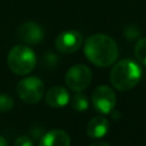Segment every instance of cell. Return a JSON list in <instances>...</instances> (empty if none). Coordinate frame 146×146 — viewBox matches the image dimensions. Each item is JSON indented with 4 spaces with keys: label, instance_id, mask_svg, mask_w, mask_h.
<instances>
[{
    "label": "cell",
    "instance_id": "7a4b0ae2",
    "mask_svg": "<svg viewBox=\"0 0 146 146\" xmlns=\"http://www.w3.org/2000/svg\"><path fill=\"white\" fill-rule=\"evenodd\" d=\"M141 78L140 66L131 59H122L117 62L111 71V82L113 87L120 91L132 89Z\"/></svg>",
    "mask_w": 146,
    "mask_h": 146
},
{
    "label": "cell",
    "instance_id": "4fadbf2b",
    "mask_svg": "<svg viewBox=\"0 0 146 146\" xmlns=\"http://www.w3.org/2000/svg\"><path fill=\"white\" fill-rule=\"evenodd\" d=\"M135 56L140 64L146 65V38H141L137 41L135 46Z\"/></svg>",
    "mask_w": 146,
    "mask_h": 146
},
{
    "label": "cell",
    "instance_id": "e0dca14e",
    "mask_svg": "<svg viewBox=\"0 0 146 146\" xmlns=\"http://www.w3.org/2000/svg\"><path fill=\"white\" fill-rule=\"evenodd\" d=\"M0 146H8L7 140H6L5 137H2V136H0Z\"/></svg>",
    "mask_w": 146,
    "mask_h": 146
},
{
    "label": "cell",
    "instance_id": "5bb4252c",
    "mask_svg": "<svg viewBox=\"0 0 146 146\" xmlns=\"http://www.w3.org/2000/svg\"><path fill=\"white\" fill-rule=\"evenodd\" d=\"M14 106V99L7 94H0V112H9Z\"/></svg>",
    "mask_w": 146,
    "mask_h": 146
},
{
    "label": "cell",
    "instance_id": "3957f363",
    "mask_svg": "<svg viewBox=\"0 0 146 146\" xmlns=\"http://www.w3.org/2000/svg\"><path fill=\"white\" fill-rule=\"evenodd\" d=\"M7 63L11 72L17 75L29 74L36 64V57L34 51L27 46L18 44L10 49Z\"/></svg>",
    "mask_w": 146,
    "mask_h": 146
},
{
    "label": "cell",
    "instance_id": "8992f818",
    "mask_svg": "<svg viewBox=\"0 0 146 146\" xmlns=\"http://www.w3.org/2000/svg\"><path fill=\"white\" fill-rule=\"evenodd\" d=\"M91 103L97 112L102 114H108L116 105L115 92L107 86H99L92 92Z\"/></svg>",
    "mask_w": 146,
    "mask_h": 146
},
{
    "label": "cell",
    "instance_id": "277c9868",
    "mask_svg": "<svg viewBox=\"0 0 146 146\" xmlns=\"http://www.w3.org/2000/svg\"><path fill=\"white\" fill-rule=\"evenodd\" d=\"M16 90L23 102L27 104H35L41 100L44 94V84L36 76H27L18 82Z\"/></svg>",
    "mask_w": 146,
    "mask_h": 146
},
{
    "label": "cell",
    "instance_id": "8fae6325",
    "mask_svg": "<svg viewBox=\"0 0 146 146\" xmlns=\"http://www.w3.org/2000/svg\"><path fill=\"white\" fill-rule=\"evenodd\" d=\"M108 130H110V122L104 116L92 117L87 125V135L94 139L104 137L108 132Z\"/></svg>",
    "mask_w": 146,
    "mask_h": 146
},
{
    "label": "cell",
    "instance_id": "5b68a950",
    "mask_svg": "<svg viewBox=\"0 0 146 146\" xmlns=\"http://www.w3.org/2000/svg\"><path fill=\"white\" fill-rule=\"evenodd\" d=\"M92 73L90 68L83 64H76L68 68L65 75V82L67 87L73 91L84 90L91 82Z\"/></svg>",
    "mask_w": 146,
    "mask_h": 146
},
{
    "label": "cell",
    "instance_id": "30bf717a",
    "mask_svg": "<svg viewBox=\"0 0 146 146\" xmlns=\"http://www.w3.org/2000/svg\"><path fill=\"white\" fill-rule=\"evenodd\" d=\"M71 139L68 135L60 129H54L44 133L39 146H70Z\"/></svg>",
    "mask_w": 146,
    "mask_h": 146
},
{
    "label": "cell",
    "instance_id": "6da1fadb",
    "mask_svg": "<svg viewBox=\"0 0 146 146\" xmlns=\"http://www.w3.org/2000/svg\"><path fill=\"white\" fill-rule=\"evenodd\" d=\"M84 55L89 62L99 67H107L115 63L119 56L116 42L106 34H94L84 42Z\"/></svg>",
    "mask_w": 146,
    "mask_h": 146
},
{
    "label": "cell",
    "instance_id": "9c48e42d",
    "mask_svg": "<svg viewBox=\"0 0 146 146\" xmlns=\"http://www.w3.org/2000/svg\"><path fill=\"white\" fill-rule=\"evenodd\" d=\"M70 100H71L70 92L64 87L56 86V87L50 88L46 92V103L50 107L60 108V107L67 105Z\"/></svg>",
    "mask_w": 146,
    "mask_h": 146
},
{
    "label": "cell",
    "instance_id": "ba28073f",
    "mask_svg": "<svg viewBox=\"0 0 146 146\" xmlns=\"http://www.w3.org/2000/svg\"><path fill=\"white\" fill-rule=\"evenodd\" d=\"M18 36L26 44H36L43 39V30L38 23L27 21L19 26Z\"/></svg>",
    "mask_w": 146,
    "mask_h": 146
},
{
    "label": "cell",
    "instance_id": "2e32d148",
    "mask_svg": "<svg viewBox=\"0 0 146 146\" xmlns=\"http://www.w3.org/2000/svg\"><path fill=\"white\" fill-rule=\"evenodd\" d=\"M90 146H111V145L107 144V143H104V141H97V143L91 144Z\"/></svg>",
    "mask_w": 146,
    "mask_h": 146
},
{
    "label": "cell",
    "instance_id": "7c38bea8",
    "mask_svg": "<svg viewBox=\"0 0 146 146\" xmlns=\"http://www.w3.org/2000/svg\"><path fill=\"white\" fill-rule=\"evenodd\" d=\"M71 105H72V107L75 111H78V112H84L89 107V100H88V98H87V96L84 94H82L81 91H78L72 97Z\"/></svg>",
    "mask_w": 146,
    "mask_h": 146
},
{
    "label": "cell",
    "instance_id": "9a60e30c",
    "mask_svg": "<svg viewBox=\"0 0 146 146\" xmlns=\"http://www.w3.org/2000/svg\"><path fill=\"white\" fill-rule=\"evenodd\" d=\"M14 146H33V141L29 136H19L16 138Z\"/></svg>",
    "mask_w": 146,
    "mask_h": 146
},
{
    "label": "cell",
    "instance_id": "52a82bcc",
    "mask_svg": "<svg viewBox=\"0 0 146 146\" xmlns=\"http://www.w3.org/2000/svg\"><path fill=\"white\" fill-rule=\"evenodd\" d=\"M83 38L76 30H67L59 33L55 40L56 49L62 54H72L80 49Z\"/></svg>",
    "mask_w": 146,
    "mask_h": 146
}]
</instances>
